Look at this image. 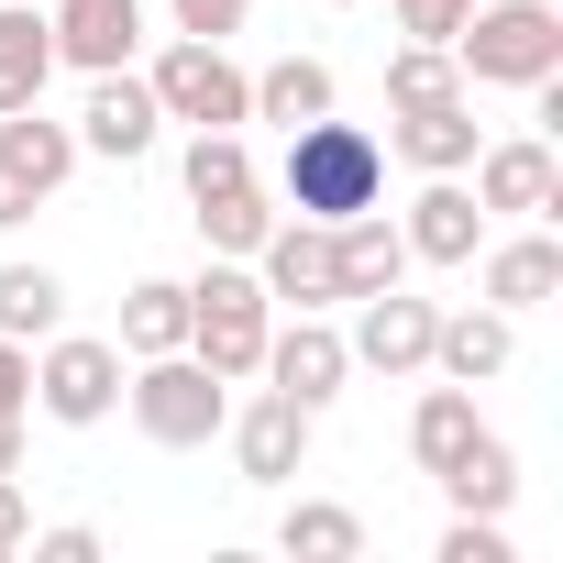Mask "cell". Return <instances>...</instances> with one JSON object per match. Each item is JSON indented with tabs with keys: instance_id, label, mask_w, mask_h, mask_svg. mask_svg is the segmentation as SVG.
<instances>
[{
	"instance_id": "1",
	"label": "cell",
	"mask_w": 563,
	"mask_h": 563,
	"mask_svg": "<svg viewBox=\"0 0 563 563\" xmlns=\"http://www.w3.org/2000/svg\"><path fill=\"white\" fill-rule=\"evenodd\" d=\"M276 199H288L299 221H354L387 199V144L365 122H288V166H276Z\"/></svg>"
},
{
	"instance_id": "2",
	"label": "cell",
	"mask_w": 563,
	"mask_h": 563,
	"mask_svg": "<svg viewBox=\"0 0 563 563\" xmlns=\"http://www.w3.org/2000/svg\"><path fill=\"white\" fill-rule=\"evenodd\" d=\"M122 409H133V431H144L155 453H199V442H221V420H232V376H210L188 343H177V354H133V365H122Z\"/></svg>"
},
{
	"instance_id": "3",
	"label": "cell",
	"mask_w": 563,
	"mask_h": 563,
	"mask_svg": "<svg viewBox=\"0 0 563 563\" xmlns=\"http://www.w3.org/2000/svg\"><path fill=\"white\" fill-rule=\"evenodd\" d=\"M265 332H276V299H265L254 254H210V265L188 276V354L243 387V376L265 365Z\"/></svg>"
},
{
	"instance_id": "4",
	"label": "cell",
	"mask_w": 563,
	"mask_h": 563,
	"mask_svg": "<svg viewBox=\"0 0 563 563\" xmlns=\"http://www.w3.org/2000/svg\"><path fill=\"white\" fill-rule=\"evenodd\" d=\"M464 89H541L563 78V12L552 0H475L464 34H453Z\"/></svg>"
},
{
	"instance_id": "5",
	"label": "cell",
	"mask_w": 563,
	"mask_h": 563,
	"mask_svg": "<svg viewBox=\"0 0 563 563\" xmlns=\"http://www.w3.org/2000/svg\"><path fill=\"white\" fill-rule=\"evenodd\" d=\"M144 89H155V111L188 122V133H243V122H254V78L232 67V45H199V34H177V45L144 67Z\"/></svg>"
},
{
	"instance_id": "6",
	"label": "cell",
	"mask_w": 563,
	"mask_h": 563,
	"mask_svg": "<svg viewBox=\"0 0 563 563\" xmlns=\"http://www.w3.org/2000/svg\"><path fill=\"white\" fill-rule=\"evenodd\" d=\"M122 343H100V332H45V354H34V409L45 420H67V431H89V420H111L122 409Z\"/></svg>"
},
{
	"instance_id": "7",
	"label": "cell",
	"mask_w": 563,
	"mask_h": 563,
	"mask_svg": "<svg viewBox=\"0 0 563 563\" xmlns=\"http://www.w3.org/2000/svg\"><path fill=\"white\" fill-rule=\"evenodd\" d=\"M67 177H78V122H45V100L0 111V232H23Z\"/></svg>"
},
{
	"instance_id": "8",
	"label": "cell",
	"mask_w": 563,
	"mask_h": 563,
	"mask_svg": "<svg viewBox=\"0 0 563 563\" xmlns=\"http://www.w3.org/2000/svg\"><path fill=\"white\" fill-rule=\"evenodd\" d=\"M343 310H354L343 354H354L365 376H431V332H442V310L409 299V276H398V288H376V299H343Z\"/></svg>"
},
{
	"instance_id": "9",
	"label": "cell",
	"mask_w": 563,
	"mask_h": 563,
	"mask_svg": "<svg viewBox=\"0 0 563 563\" xmlns=\"http://www.w3.org/2000/svg\"><path fill=\"white\" fill-rule=\"evenodd\" d=\"M475 210L486 221H552L563 210V155L541 133H508V144H475Z\"/></svg>"
},
{
	"instance_id": "10",
	"label": "cell",
	"mask_w": 563,
	"mask_h": 563,
	"mask_svg": "<svg viewBox=\"0 0 563 563\" xmlns=\"http://www.w3.org/2000/svg\"><path fill=\"white\" fill-rule=\"evenodd\" d=\"M254 376H276V398H299V409H332L343 376H354V354H343L332 310H288V321L265 332V365H254Z\"/></svg>"
},
{
	"instance_id": "11",
	"label": "cell",
	"mask_w": 563,
	"mask_h": 563,
	"mask_svg": "<svg viewBox=\"0 0 563 563\" xmlns=\"http://www.w3.org/2000/svg\"><path fill=\"white\" fill-rule=\"evenodd\" d=\"M254 276L276 310H343V265H332V221H288L276 210V232L254 243Z\"/></svg>"
},
{
	"instance_id": "12",
	"label": "cell",
	"mask_w": 563,
	"mask_h": 563,
	"mask_svg": "<svg viewBox=\"0 0 563 563\" xmlns=\"http://www.w3.org/2000/svg\"><path fill=\"white\" fill-rule=\"evenodd\" d=\"M310 431H321V409H299V398H243L232 420H221V442H232V464H243V486H288L299 464H310Z\"/></svg>"
},
{
	"instance_id": "13",
	"label": "cell",
	"mask_w": 563,
	"mask_h": 563,
	"mask_svg": "<svg viewBox=\"0 0 563 563\" xmlns=\"http://www.w3.org/2000/svg\"><path fill=\"white\" fill-rule=\"evenodd\" d=\"M155 133H166L155 89H144L133 67H100V78H89V111H78V155H100V166H133Z\"/></svg>"
},
{
	"instance_id": "14",
	"label": "cell",
	"mask_w": 563,
	"mask_h": 563,
	"mask_svg": "<svg viewBox=\"0 0 563 563\" xmlns=\"http://www.w3.org/2000/svg\"><path fill=\"white\" fill-rule=\"evenodd\" d=\"M45 34H56V67H78V78L133 67L144 56V0H56Z\"/></svg>"
},
{
	"instance_id": "15",
	"label": "cell",
	"mask_w": 563,
	"mask_h": 563,
	"mask_svg": "<svg viewBox=\"0 0 563 563\" xmlns=\"http://www.w3.org/2000/svg\"><path fill=\"white\" fill-rule=\"evenodd\" d=\"M398 243H409V265H475V243H486L475 188H464V177H420V199H409Z\"/></svg>"
},
{
	"instance_id": "16",
	"label": "cell",
	"mask_w": 563,
	"mask_h": 563,
	"mask_svg": "<svg viewBox=\"0 0 563 563\" xmlns=\"http://www.w3.org/2000/svg\"><path fill=\"white\" fill-rule=\"evenodd\" d=\"M486 265H475V299L486 310H541V299H563V243L552 232H508V243H475Z\"/></svg>"
},
{
	"instance_id": "17",
	"label": "cell",
	"mask_w": 563,
	"mask_h": 563,
	"mask_svg": "<svg viewBox=\"0 0 563 563\" xmlns=\"http://www.w3.org/2000/svg\"><path fill=\"white\" fill-rule=\"evenodd\" d=\"M519 365V321L508 310H442V332H431V376H453V387H497Z\"/></svg>"
},
{
	"instance_id": "18",
	"label": "cell",
	"mask_w": 563,
	"mask_h": 563,
	"mask_svg": "<svg viewBox=\"0 0 563 563\" xmlns=\"http://www.w3.org/2000/svg\"><path fill=\"white\" fill-rule=\"evenodd\" d=\"M387 155L420 166V177H464V166H475V89H464V100H431V111H398Z\"/></svg>"
},
{
	"instance_id": "19",
	"label": "cell",
	"mask_w": 563,
	"mask_h": 563,
	"mask_svg": "<svg viewBox=\"0 0 563 563\" xmlns=\"http://www.w3.org/2000/svg\"><path fill=\"white\" fill-rule=\"evenodd\" d=\"M332 265H343V299H376V288H398V276H409V243H398L387 199L354 210V221H332Z\"/></svg>"
},
{
	"instance_id": "20",
	"label": "cell",
	"mask_w": 563,
	"mask_h": 563,
	"mask_svg": "<svg viewBox=\"0 0 563 563\" xmlns=\"http://www.w3.org/2000/svg\"><path fill=\"white\" fill-rule=\"evenodd\" d=\"M45 78H56V34H45V12H34V0H0V111H34Z\"/></svg>"
},
{
	"instance_id": "21",
	"label": "cell",
	"mask_w": 563,
	"mask_h": 563,
	"mask_svg": "<svg viewBox=\"0 0 563 563\" xmlns=\"http://www.w3.org/2000/svg\"><path fill=\"white\" fill-rule=\"evenodd\" d=\"M276 552H288V563H365V519H354L343 497H288Z\"/></svg>"
},
{
	"instance_id": "22",
	"label": "cell",
	"mask_w": 563,
	"mask_h": 563,
	"mask_svg": "<svg viewBox=\"0 0 563 563\" xmlns=\"http://www.w3.org/2000/svg\"><path fill=\"white\" fill-rule=\"evenodd\" d=\"M475 431H486V420H475V387H453V376H442V387H420V409H409V464H420V475H442Z\"/></svg>"
},
{
	"instance_id": "23",
	"label": "cell",
	"mask_w": 563,
	"mask_h": 563,
	"mask_svg": "<svg viewBox=\"0 0 563 563\" xmlns=\"http://www.w3.org/2000/svg\"><path fill=\"white\" fill-rule=\"evenodd\" d=\"M442 497H453V508H475V519H508V497H519V453H508L497 431H475V442L442 464Z\"/></svg>"
},
{
	"instance_id": "24",
	"label": "cell",
	"mask_w": 563,
	"mask_h": 563,
	"mask_svg": "<svg viewBox=\"0 0 563 563\" xmlns=\"http://www.w3.org/2000/svg\"><path fill=\"white\" fill-rule=\"evenodd\" d=\"M111 343H122V354H177V343H188V276H133Z\"/></svg>"
},
{
	"instance_id": "25",
	"label": "cell",
	"mask_w": 563,
	"mask_h": 563,
	"mask_svg": "<svg viewBox=\"0 0 563 563\" xmlns=\"http://www.w3.org/2000/svg\"><path fill=\"white\" fill-rule=\"evenodd\" d=\"M67 321V276L56 265H0V343H45Z\"/></svg>"
},
{
	"instance_id": "26",
	"label": "cell",
	"mask_w": 563,
	"mask_h": 563,
	"mask_svg": "<svg viewBox=\"0 0 563 563\" xmlns=\"http://www.w3.org/2000/svg\"><path fill=\"white\" fill-rule=\"evenodd\" d=\"M332 111V67L321 56H276L265 78H254V122H276V133H288V122H321Z\"/></svg>"
},
{
	"instance_id": "27",
	"label": "cell",
	"mask_w": 563,
	"mask_h": 563,
	"mask_svg": "<svg viewBox=\"0 0 563 563\" xmlns=\"http://www.w3.org/2000/svg\"><path fill=\"white\" fill-rule=\"evenodd\" d=\"M188 221H199V243H210V254H254V243L276 232V199H265V177H254V188H221V199H188Z\"/></svg>"
},
{
	"instance_id": "28",
	"label": "cell",
	"mask_w": 563,
	"mask_h": 563,
	"mask_svg": "<svg viewBox=\"0 0 563 563\" xmlns=\"http://www.w3.org/2000/svg\"><path fill=\"white\" fill-rule=\"evenodd\" d=\"M431 100H464L453 45H398V56H387V111H431Z\"/></svg>"
},
{
	"instance_id": "29",
	"label": "cell",
	"mask_w": 563,
	"mask_h": 563,
	"mask_svg": "<svg viewBox=\"0 0 563 563\" xmlns=\"http://www.w3.org/2000/svg\"><path fill=\"white\" fill-rule=\"evenodd\" d=\"M221 188H254V144L243 133H188V199H221Z\"/></svg>"
},
{
	"instance_id": "30",
	"label": "cell",
	"mask_w": 563,
	"mask_h": 563,
	"mask_svg": "<svg viewBox=\"0 0 563 563\" xmlns=\"http://www.w3.org/2000/svg\"><path fill=\"white\" fill-rule=\"evenodd\" d=\"M442 563H519V552H508V519H475V508H453V530H442Z\"/></svg>"
},
{
	"instance_id": "31",
	"label": "cell",
	"mask_w": 563,
	"mask_h": 563,
	"mask_svg": "<svg viewBox=\"0 0 563 563\" xmlns=\"http://www.w3.org/2000/svg\"><path fill=\"white\" fill-rule=\"evenodd\" d=\"M177 12V34H199V45H232L243 23H254V0H166Z\"/></svg>"
},
{
	"instance_id": "32",
	"label": "cell",
	"mask_w": 563,
	"mask_h": 563,
	"mask_svg": "<svg viewBox=\"0 0 563 563\" xmlns=\"http://www.w3.org/2000/svg\"><path fill=\"white\" fill-rule=\"evenodd\" d=\"M464 12H475V0H398V34H409V45H453Z\"/></svg>"
},
{
	"instance_id": "33",
	"label": "cell",
	"mask_w": 563,
	"mask_h": 563,
	"mask_svg": "<svg viewBox=\"0 0 563 563\" xmlns=\"http://www.w3.org/2000/svg\"><path fill=\"white\" fill-rule=\"evenodd\" d=\"M0 420H34V343H0Z\"/></svg>"
},
{
	"instance_id": "34",
	"label": "cell",
	"mask_w": 563,
	"mask_h": 563,
	"mask_svg": "<svg viewBox=\"0 0 563 563\" xmlns=\"http://www.w3.org/2000/svg\"><path fill=\"white\" fill-rule=\"evenodd\" d=\"M34 552L45 563H100V530L89 519H56V530H34Z\"/></svg>"
},
{
	"instance_id": "35",
	"label": "cell",
	"mask_w": 563,
	"mask_h": 563,
	"mask_svg": "<svg viewBox=\"0 0 563 563\" xmlns=\"http://www.w3.org/2000/svg\"><path fill=\"white\" fill-rule=\"evenodd\" d=\"M23 541H34V508H23V486H12V475H0V552H23Z\"/></svg>"
},
{
	"instance_id": "36",
	"label": "cell",
	"mask_w": 563,
	"mask_h": 563,
	"mask_svg": "<svg viewBox=\"0 0 563 563\" xmlns=\"http://www.w3.org/2000/svg\"><path fill=\"white\" fill-rule=\"evenodd\" d=\"M0 475H23V420H0Z\"/></svg>"
},
{
	"instance_id": "37",
	"label": "cell",
	"mask_w": 563,
	"mask_h": 563,
	"mask_svg": "<svg viewBox=\"0 0 563 563\" xmlns=\"http://www.w3.org/2000/svg\"><path fill=\"white\" fill-rule=\"evenodd\" d=\"M321 12H354V0H321Z\"/></svg>"
}]
</instances>
